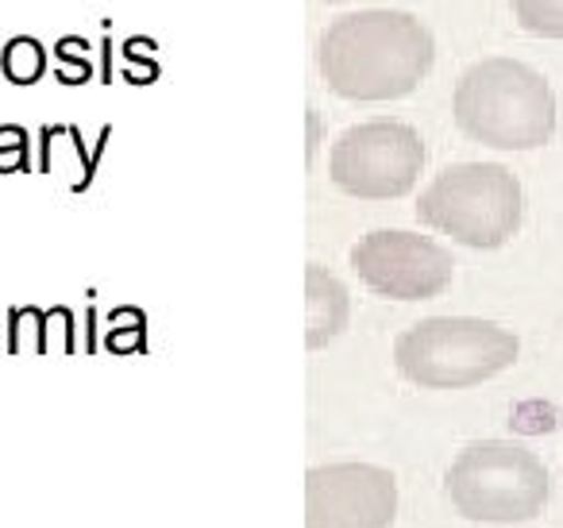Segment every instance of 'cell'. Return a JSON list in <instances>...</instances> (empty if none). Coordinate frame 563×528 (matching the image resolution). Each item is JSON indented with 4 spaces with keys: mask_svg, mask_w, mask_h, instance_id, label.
Masks as SVG:
<instances>
[{
    "mask_svg": "<svg viewBox=\"0 0 563 528\" xmlns=\"http://www.w3.org/2000/svg\"><path fill=\"white\" fill-rule=\"evenodd\" d=\"M437 58V40L398 9H363L332 20L317 43V66L344 101H398L424 81Z\"/></svg>",
    "mask_w": 563,
    "mask_h": 528,
    "instance_id": "cell-1",
    "label": "cell"
},
{
    "mask_svg": "<svg viewBox=\"0 0 563 528\" xmlns=\"http://www.w3.org/2000/svg\"><path fill=\"white\" fill-rule=\"evenodd\" d=\"M452 117L483 147L532 151L555 135V94L517 58H483L455 81Z\"/></svg>",
    "mask_w": 563,
    "mask_h": 528,
    "instance_id": "cell-2",
    "label": "cell"
},
{
    "mask_svg": "<svg viewBox=\"0 0 563 528\" xmlns=\"http://www.w3.org/2000/svg\"><path fill=\"white\" fill-rule=\"evenodd\" d=\"M521 343L494 320L429 317L406 328L394 343L401 378L424 389H467L501 374L517 359Z\"/></svg>",
    "mask_w": 563,
    "mask_h": 528,
    "instance_id": "cell-3",
    "label": "cell"
},
{
    "mask_svg": "<svg viewBox=\"0 0 563 528\" xmlns=\"http://www.w3.org/2000/svg\"><path fill=\"white\" fill-rule=\"evenodd\" d=\"M521 182L501 163H455L417 197V220L475 251H494L521 228Z\"/></svg>",
    "mask_w": 563,
    "mask_h": 528,
    "instance_id": "cell-4",
    "label": "cell"
},
{
    "mask_svg": "<svg viewBox=\"0 0 563 528\" xmlns=\"http://www.w3.org/2000/svg\"><path fill=\"white\" fill-rule=\"evenodd\" d=\"M548 471L529 448L478 440L455 455L444 474L452 505L475 525H521L548 502Z\"/></svg>",
    "mask_w": 563,
    "mask_h": 528,
    "instance_id": "cell-5",
    "label": "cell"
},
{
    "mask_svg": "<svg viewBox=\"0 0 563 528\" xmlns=\"http://www.w3.org/2000/svg\"><path fill=\"white\" fill-rule=\"evenodd\" d=\"M424 140L401 120H367L332 143L329 178L347 197L394 201L417 186L424 170Z\"/></svg>",
    "mask_w": 563,
    "mask_h": 528,
    "instance_id": "cell-6",
    "label": "cell"
},
{
    "mask_svg": "<svg viewBox=\"0 0 563 528\" xmlns=\"http://www.w3.org/2000/svg\"><path fill=\"white\" fill-rule=\"evenodd\" d=\"M363 286L390 301H429L452 286V251L417 232H367L352 251Z\"/></svg>",
    "mask_w": 563,
    "mask_h": 528,
    "instance_id": "cell-7",
    "label": "cell"
},
{
    "mask_svg": "<svg viewBox=\"0 0 563 528\" xmlns=\"http://www.w3.org/2000/svg\"><path fill=\"white\" fill-rule=\"evenodd\" d=\"M398 482L375 463H329L306 474V528H390Z\"/></svg>",
    "mask_w": 563,
    "mask_h": 528,
    "instance_id": "cell-8",
    "label": "cell"
},
{
    "mask_svg": "<svg viewBox=\"0 0 563 528\" xmlns=\"http://www.w3.org/2000/svg\"><path fill=\"white\" fill-rule=\"evenodd\" d=\"M352 301H347L344 282L321 263L306 266V348L321 351L347 328Z\"/></svg>",
    "mask_w": 563,
    "mask_h": 528,
    "instance_id": "cell-9",
    "label": "cell"
},
{
    "mask_svg": "<svg viewBox=\"0 0 563 528\" xmlns=\"http://www.w3.org/2000/svg\"><path fill=\"white\" fill-rule=\"evenodd\" d=\"M0 70L12 86H35L47 74V51L35 35H16L0 51Z\"/></svg>",
    "mask_w": 563,
    "mask_h": 528,
    "instance_id": "cell-10",
    "label": "cell"
},
{
    "mask_svg": "<svg viewBox=\"0 0 563 528\" xmlns=\"http://www.w3.org/2000/svg\"><path fill=\"white\" fill-rule=\"evenodd\" d=\"M97 78V66L89 58L86 35H63L55 43V81L58 86H86Z\"/></svg>",
    "mask_w": 563,
    "mask_h": 528,
    "instance_id": "cell-11",
    "label": "cell"
},
{
    "mask_svg": "<svg viewBox=\"0 0 563 528\" xmlns=\"http://www.w3.org/2000/svg\"><path fill=\"white\" fill-rule=\"evenodd\" d=\"M517 24L537 40H563V0H509Z\"/></svg>",
    "mask_w": 563,
    "mask_h": 528,
    "instance_id": "cell-12",
    "label": "cell"
},
{
    "mask_svg": "<svg viewBox=\"0 0 563 528\" xmlns=\"http://www.w3.org/2000/svg\"><path fill=\"white\" fill-rule=\"evenodd\" d=\"M66 140L78 147V158H81V178L74 182V194H86V189L93 186V178H97V166H101V155H104V147H109V140H112V128L109 124L101 128L93 151H86V140H81V128L78 124H66Z\"/></svg>",
    "mask_w": 563,
    "mask_h": 528,
    "instance_id": "cell-13",
    "label": "cell"
},
{
    "mask_svg": "<svg viewBox=\"0 0 563 528\" xmlns=\"http://www.w3.org/2000/svg\"><path fill=\"white\" fill-rule=\"evenodd\" d=\"M151 55H155V43L143 40V35H132V40L124 43V81H132V86H147V81H155L158 63Z\"/></svg>",
    "mask_w": 563,
    "mask_h": 528,
    "instance_id": "cell-14",
    "label": "cell"
},
{
    "mask_svg": "<svg viewBox=\"0 0 563 528\" xmlns=\"http://www.w3.org/2000/svg\"><path fill=\"white\" fill-rule=\"evenodd\" d=\"M43 320H47V312L40 309H12V351L24 348H35V351H47V332H43Z\"/></svg>",
    "mask_w": 563,
    "mask_h": 528,
    "instance_id": "cell-15",
    "label": "cell"
},
{
    "mask_svg": "<svg viewBox=\"0 0 563 528\" xmlns=\"http://www.w3.org/2000/svg\"><path fill=\"white\" fill-rule=\"evenodd\" d=\"M16 170H35L32 147H27V143H9V147H0V174H16Z\"/></svg>",
    "mask_w": 563,
    "mask_h": 528,
    "instance_id": "cell-16",
    "label": "cell"
},
{
    "mask_svg": "<svg viewBox=\"0 0 563 528\" xmlns=\"http://www.w3.org/2000/svg\"><path fill=\"white\" fill-rule=\"evenodd\" d=\"M140 340H143V328H112L109 332V351H135L140 348Z\"/></svg>",
    "mask_w": 563,
    "mask_h": 528,
    "instance_id": "cell-17",
    "label": "cell"
},
{
    "mask_svg": "<svg viewBox=\"0 0 563 528\" xmlns=\"http://www.w3.org/2000/svg\"><path fill=\"white\" fill-rule=\"evenodd\" d=\"M97 81H101V86H112V81H117V70H112V40H109V35L101 40V70H97Z\"/></svg>",
    "mask_w": 563,
    "mask_h": 528,
    "instance_id": "cell-18",
    "label": "cell"
},
{
    "mask_svg": "<svg viewBox=\"0 0 563 528\" xmlns=\"http://www.w3.org/2000/svg\"><path fill=\"white\" fill-rule=\"evenodd\" d=\"M9 143H27L24 124H0V147H9Z\"/></svg>",
    "mask_w": 563,
    "mask_h": 528,
    "instance_id": "cell-19",
    "label": "cell"
}]
</instances>
